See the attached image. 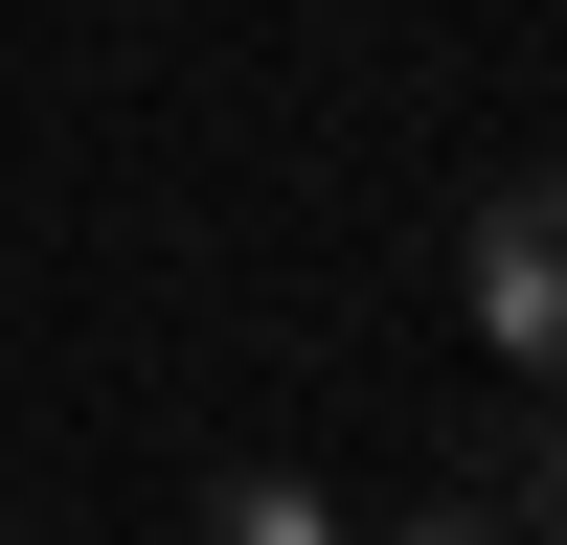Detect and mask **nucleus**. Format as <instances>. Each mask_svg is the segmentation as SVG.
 Wrapping results in <instances>:
<instances>
[{"mask_svg": "<svg viewBox=\"0 0 567 545\" xmlns=\"http://www.w3.org/2000/svg\"><path fill=\"white\" fill-rule=\"evenodd\" d=\"M523 477H545V523H567V409H545V454H523Z\"/></svg>", "mask_w": 567, "mask_h": 545, "instance_id": "obj_3", "label": "nucleus"}, {"mask_svg": "<svg viewBox=\"0 0 567 545\" xmlns=\"http://www.w3.org/2000/svg\"><path fill=\"white\" fill-rule=\"evenodd\" d=\"M386 545H499V523H454V500H432V523H386Z\"/></svg>", "mask_w": 567, "mask_h": 545, "instance_id": "obj_4", "label": "nucleus"}, {"mask_svg": "<svg viewBox=\"0 0 567 545\" xmlns=\"http://www.w3.org/2000/svg\"><path fill=\"white\" fill-rule=\"evenodd\" d=\"M454 272H477V341L567 387V182H499V205H477V250H454Z\"/></svg>", "mask_w": 567, "mask_h": 545, "instance_id": "obj_1", "label": "nucleus"}, {"mask_svg": "<svg viewBox=\"0 0 567 545\" xmlns=\"http://www.w3.org/2000/svg\"><path fill=\"white\" fill-rule=\"evenodd\" d=\"M205 523H227V545H341V500H318V477H227Z\"/></svg>", "mask_w": 567, "mask_h": 545, "instance_id": "obj_2", "label": "nucleus"}]
</instances>
